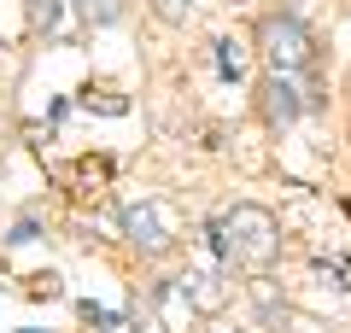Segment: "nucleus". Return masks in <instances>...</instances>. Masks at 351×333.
<instances>
[{
	"label": "nucleus",
	"instance_id": "39448f33",
	"mask_svg": "<svg viewBox=\"0 0 351 333\" xmlns=\"http://www.w3.org/2000/svg\"><path fill=\"white\" fill-rule=\"evenodd\" d=\"M76 12H82V24L106 29V24H117V18H123V0H76Z\"/></svg>",
	"mask_w": 351,
	"mask_h": 333
},
{
	"label": "nucleus",
	"instance_id": "0eeeda50",
	"mask_svg": "<svg viewBox=\"0 0 351 333\" xmlns=\"http://www.w3.org/2000/svg\"><path fill=\"white\" fill-rule=\"evenodd\" d=\"M158 6V18H170V24H188V0H152Z\"/></svg>",
	"mask_w": 351,
	"mask_h": 333
},
{
	"label": "nucleus",
	"instance_id": "423d86ee",
	"mask_svg": "<svg viewBox=\"0 0 351 333\" xmlns=\"http://www.w3.org/2000/svg\"><path fill=\"white\" fill-rule=\"evenodd\" d=\"M59 12H64V0H29V24L47 29V36L59 29Z\"/></svg>",
	"mask_w": 351,
	"mask_h": 333
},
{
	"label": "nucleus",
	"instance_id": "6e6552de",
	"mask_svg": "<svg viewBox=\"0 0 351 333\" xmlns=\"http://www.w3.org/2000/svg\"><path fill=\"white\" fill-rule=\"evenodd\" d=\"M234 6H246V0H234Z\"/></svg>",
	"mask_w": 351,
	"mask_h": 333
},
{
	"label": "nucleus",
	"instance_id": "7ed1b4c3",
	"mask_svg": "<svg viewBox=\"0 0 351 333\" xmlns=\"http://www.w3.org/2000/svg\"><path fill=\"white\" fill-rule=\"evenodd\" d=\"M311 106H316V94H311V88H299V76L263 71V82H258V111H263V123H269V129H293Z\"/></svg>",
	"mask_w": 351,
	"mask_h": 333
},
{
	"label": "nucleus",
	"instance_id": "f03ea898",
	"mask_svg": "<svg viewBox=\"0 0 351 333\" xmlns=\"http://www.w3.org/2000/svg\"><path fill=\"white\" fill-rule=\"evenodd\" d=\"M258 53L281 76H311L316 71V36L293 12H263L258 18Z\"/></svg>",
	"mask_w": 351,
	"mask_h": 333
},
{
	"label": "nucleus",
	"instance_id": "f257e3e1",
	"mask_svg": "<svg viewBox=\"0 0 351 333\" xmlns=\"http://www.w3.org/2000/svg\"><path fill=\"white\" fill-rule=\"evenodd\" d=\"M217 246H223V258L240 263V269H269V263L281 258V228H276V217L263 205H234L217 222Z\"/></svg>",
	"mask_w": 351,
	"mask_h": 333
},
{
	"label": "nucleus",
	"instance_id": "20e7f679",
	"mask_svg": "<svg viewBox=\"0 0 351 333\" xmlns=\"http://www.w3.org/2000/svg\"><path fill=\"white\" fill-rule=\"evenodd\" d=\"M123 240L141 251V258H164V251L176 246L170 222H164V205H152V199L129 205V210H123Z\"/></svg>",
	"mask_w": 351,
	"mask_h": 333
}]
</instances>
